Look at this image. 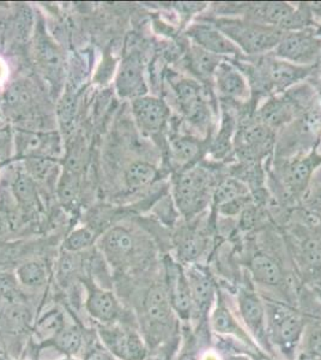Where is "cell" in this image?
<instances>
[{"mask_svg":"<svg viewBox=\"0 0 321 360\" xmlns=\"http://www.w3.org/2000/svg\"><path fill=\"white\" fill-rule=\"evenodd\" d=\"M103 342L110 351L124 360H142L145 348L138 334L119 327H105L101 329Z\"/></svg>","mask_w":321,"mask_h":360,"instance_id":"obj_12","label":"cell"},{"mask_svg":"<svg viewBox=\"0 0 321 360\" xmlns=\"http://www.w3.org/2000/svg\"><path fill=\"white\" fill-rule=\"evenodd\" d=\"M18 287H17V278L13 274L1 271L0 273V299L13 300L16 298Z\"/></svg>","mask_w":321,"mask_h":360,"instance_id":"obj_44","label":"cell"},{"mask_svg":"<svg viewBox=\"0 0 321 360\" xmlns=\"http://www.w3.org/2000/svg\"><path fill=\"white\" fill-rule=\"evenodd\" d=\"M167 290L171 298V307L183 319H188L193 307L191 285L178 266H173L168 270Z\"/></svg>","mask_w":321,"mask_h":360,"instance_id":"obj_17","label":"cell"},{"mask_svg":"<svg viewBox=\"0 0 321 360\" xmlns=\"http://www.w3.org/2000/svg\"><path fill=\"white\" fill-rule=\"evenodd\" d=\"M276 146L275 130L261 123L247 124L237 130L234 139L236 155L251 164L263 160Z\"/></svg>","mask_w":321,"mask_h":360,"instance_id":"obj_4","label":"cell"},{"mask_svg":"<svg viewBox=\"0 0 321 360\" xmlns=\"http://www.w3.org/2000/svg\"><path fill=\"white\" fill-rule=\"evenodd\" d=\"M188 59L190 70L203 81L214 77L216 69L222 63L221 57L200 49L199 46L195 44L188 49Z\"/></svg>","mask_w":321,"mask_h":360,"instance_id":"obj_24","label":"cell"},{"mask_svg":"<svg viewBox=\"0 0 321 360\" xmlns=\"http://www.w3.org/2000/svg\"><path fill=\"white\" fill-rule=\"evenodd\" d=\"M249 268L256 281L263 285L280 286L284 280V274L280 263L268 255H254L249 263Z\"/></svg>","mask_w":321,"mask_h":360,"instance_id":"obj_21","label":"cell"},{"mask_svg":"<svg viewBox=\"0 0 321 360\" xmlns=\"http://www.w3.org/2000/svg\"><path fill=\"white\" fill-rule=\"evenodd\" d=\"M37 328L44 336L57 335L58 333L64 329L63 315L59 311L49 312L48 315L41 319Z\"/></svg>","mask_w":321,"mask_h":360,"instance_id":"obj_42","label":"cell"},{"mask_svg":"<svg viewBox=\"0 0 321 360\" xmlns=\"http://www.w3.org/2000/svg\"><path fill=\"white\" fill-rule=\"evenodd\" d=\"M37 60L48 82L54 86H60L64 77V60L60 51L48 37H41L37 40Z\"/></svg>","mask_w":321,"mask_h":360,"instance_id":"obj_15","label":"cell"},{"mask_svg":"<svg viewBox=\"0 0 321 360\" xmlns=\"http://www.w3.org/2000/svg\"><path fill=\"white\" fill-rule=\"evenodd\" d=\"M297 112V103L293 98H273L256 111V123L276 130L277 127L290 123Z\"/></svg>","mask_w":321,"mask_h":360,"instance_id":"obj_16","label":"cell"},{"mask_svg":"<svg viewBox=\"0 0 321 360\" xmlns=\"http://www.w3.org/2000/svg\"><path fill=\"white\" fill-rule=\"evenodd\" d=\"M301 259L310 274H321V243L317 239L308 238L302 243Z\"/></svg>","mask_w":321,"mask_h":360,"instance_id":"obj_32","label":"cell"},{"mask_svg":"<svg viewBox=\"0 0 321 360\" xmlns=\"http://www.w3.org/2000/svg\"><path fill=\"white\" fill-rule=\"evenodd\" d=\"M93 242H94V233L89 229L83 227V229H76L66 238L64 248L67 252L76 254L78 251L86 249Z\"/></svg>","mask_w":321,"mask_h":360,"instance_id":"obj_40","label":"cell"},{"mask_svg":"<svg viewBox=\"0 0 321 360\" xmlns=\"http://www.w3.org/2000/svg\"><path fill=\"white\" fill-rule=\"evenodd\" d=\"M171 309L167 288L161 285L151 287L144 299V310L149 319L157 323H167L171 319Z\"/></svg>","mask_w":321,"mask_h":360,"instance_id":"obj_19","label":"cell"},{"mask_svg":"<svg viewBox=\"0 0 321 360\" xmlns=\"http://www.w3.org/2000/svg\"><path fill=\"white\" fill-rule=\"evenodd\" d=\"M303 205L313 213L321 214V168L313 174L308 188L302 196Z\"/></svg>","mask_w":321,"mask_h":360,"instance_id":"obj_39","label":"cell"},{"mask_svg":"<svg viewBox=\"0 0 321 360\" xmlns=\"http://www.w3.org/2000/svg\"><path fill=\"white\" fill-rule=\"evenodd\" d=\"M11 147V134L8 129H0V159H4L8 155Z\"/></svg>","mask_w":321,"mask_h":360,"instance_id":"obj_46","label":"cell"},{"mask_svg":"<svg viewBox=\"0 0 321 360\" xmlns=\"http://www.w3.org/2000/svg\"><path fill=\"white\" fill-rule=\"evenodd\" d=\"M54 167H55L54 159L37 158V156L25 159V169L34 180L47 179Z\"/></svg>","mask_w":321,"mask_h":360,"instance_id":"obj_37","label":"cell"},{"mask_svg":"<svg viewBox=\"0 0 321 360\" xmlns=\"http://www.w3.org/2000/svg\"><path fill=\"white\" fill-rule=\"evenodd\" d=\"M81 190V171L65 167L58 184V197L63 205L71 207L77 200Z\"/></svg>","mask_w":321,"mask_h":360,"instance_id":"obj_27","label":"cell"},{"mask_svg":"<svg viewBox=\"0 0 321 360\" xmlns=\"http://www.w3.org/2000/svg\"><path fill=\"white\" fill-rule=\"evenodd\" d=\"M234 130H235V120L232 118V115L228 113V115H224L220 132H218L215 141L212 142L211 148H210L212 155L215 159H223L224 156L229 154Z\"/></svg>","mask_w":321,"mask_h":360,"instance_id":"obj_31","label":"cell"},{"mask_svg":"<svg viewBox=\"0 0 321 360\" xmlns=\"http://www.w3.org/2000/svg\"><path fill=\"white\" fill-rule=\"evenodd\" d=\"M17 152L22 158H49L53 159L60 153V139L54 132H17Z\"/></svg>","mask_w":321,"mask_h":360,"instance_id":"obj_10","label":"cell"},{"mask_svg":"<svg viewBox=\"0 0 321 360\" xmlns=\"http://www.w3.org/2000/svg\"><path fill=\"white\" fill-rule=\"evenodd\" d=\"M86 309L90 315L101 322H112L119 315V304L112 292L94 288L89 293Z\"/></svg>","mask_w":321,"mask_h":360,"instance_id":"obj_22","label":"cell"},{"mask_svg":"<svg viewBox=\"0 0 321 360\" xmlns=\"http://www.w3.org/2000/svg\"><path fill=\"white\" fill-rule=\"evenodd\" d=\"M115 86L122 98L133 100L147 95V84L143 75L142 58L138 53H131L122 60L115 78Z\"/></svg>","mask_w":321,"mask_h":360,"instance_id":"obj_9","label":"cell"},{"mask_svg":"<svg viewBox=\"0 0 321 360\" xmlns=\"http://www.w3.org/2000/svg\"><path fill=\"white\" fill-rule=\"evenodd\" d=\"M3 229H4V221H3V217H0V233H1Z\"/></svg>","mask_w":321,"mask_h":360,"instance_id":"obj_50","label":"cell"},{"mask_svg":"<svg viewBox=\"0 0 321 360\" xmlns=\"http://www.w3.org/2000/svg\"><path fill=\"white\" fill-rule=\"evenodd\" d=\"M179 360H198L195 353L193 352H185L183 356H180Z\"/></svg>","mask_w":321,"mask_h":360,"instance_id":"obj_47","label":"cell"},{"mask_svg":"<svg viewBox=\"0 0 321 360\" xmlns=\"http://www.w3.org/2000/svg\"><path fill=\"white\" fill-rule=\"evenodd\" d=\"M248 195H251V193H249L247 185L244 184V181H241L237 178H229V179L223 180L214 190V195H212L214 207L217 209L221 205L237 200L240 197L248 196Z\"/></svg>","mask_w":321,"mask_h":360,"instance_id":"obj_28","label":"cell"},{"mask_svg":"<svg viewBox=\"0 0 321 360\" xmlns=\"http://www.w3.org/2000/svg\"><path fill=\"white\" fill-rule=\"evenodd\" d=\"M13 196L23 207H35L37 203V190L35 180L28 173H20L13 184Z\"/></svg>","mask_w":321,"mask_h":360,"instance_id":"obj_30","label":"cell"},{"mask_svg":"<svg viewBox=\"0 0 321 360\" xmlns=\"http://www.w3.org/2000/svg\"><path fill=\"white\" fill-rule=\"evenodd\" d=\"M5 354H6V351H5L4 341H3L1 336H0V359L5 358Z\"/></svg>","mask_w":321,"mask_h":360,"instance_id":"obj_48","label":"cell"},{"mask_svg":"<svg viewBox=\"0 0 321 360\" xmlns=\"http://www.w3.org/2000/svg\"><path fill=\"white\" fill-rule=\"evenodd\" d=\"M1 316L4 317L8 328H11L13 330H18V332L28 327L32 321L30 311L22 304L10 305L6 310L1 311Z\"/></svg>","mask_w":321,"mask_h":360,"instance_id":"obj_35","label":"cell"},{"mask_svg":"<svg viewBox=\"0 0 321 360\" xmlns=\"http://www.w3.org/2000/svg\"><path fill=\"white\" fill-rule=\"evenodd\" d=\"M216 88L225 101L244 103L249 96V86L244 74L236 66L222 62L216 69Z\"/></svg>","mask_w":321,"mask_h":360,"instance_id":"obj_11","label":"cell"},{"mask_svg":"<svg viewBox=\"0 0 321 360\" xmlns=\"http://www.w3.org/2000/svg\"><path fill=\"white\" fill-rule=\"evenodd\" d=\"M188 35L191 37L195 45L218 57L241 54L240 49L212 23L193 25L188 29Z\"/></svg>","mask_w":321,"mask_h":360,"instance_id":"obj_13","label":"cell"},{"mask_svg":"<svg viewBox=\"0 0 321 360\" xmlns=\"http://www.w3.org/2000/svg\"><path fill=\"white\" fill-rule=\"evenodd\" d=\"M239 307L249 329L256 335H264L265 309L261 299L251 292H242L239 297Z\"/></svg>","mask_w":321,"mask_h":360,"instance_id":"obj_23","label":"cell"},{"mask_svg":"<svg viewBox=\"0 0 321 360\" xmlns=\"http://www.w3.org/2000/svg\"><path fill=\"white\" fill-rule=\"evenodd\" d=\"M134 249L132 234L126 229L115 227L102 239V250L114 264H120Z\"/></svg>","mask_w":321,"mask_h":360,"instance_id":"obj_18","label":"cell"},{"mask_svg":"<svg viewBox=\"0 0 321 360\" xmlns=\"http://www.w3.org/2000/svg\"><path fill=\"white\" fill-rule=\"evenodd\" d=\"M310 71L312 66L295 65L282 59H271L261 66L259 77L265 88L268 86L270 89L282 91L300 82Z\"/></svg>","mask_w":321,"mask_h":360,"instance_id":"obj_7","label":"cell"},{"mask_svg":"<svg viewBox=\"0 0 321 360\" xmlns=\"http://www.w3.org/2000/svg\"><path fill=\"white\" fill-rule=\"evenodd\" d=\"M77 111V98L74 91H66L58 105V119L64 131H71Z\"/></svg>","mask_w":321,"mask_h":360,"instance_id":"obj_33","label":"cell"},{"mask_svg":"<svg viewBox=\"0 0 321 360\" xmlns=\"http://www.w3.org/2000/svg\"><path fill=\"white\" fill-rule=\"evenodd\" d=\"M191 291L192 298H193V304L199 309L200 312L205 314L209 307H210V302H211L212 283L209 278L202 273H192L191 275Z\"/></svg>","mask_w":321,"mask_h":360,"instance_id":"obj_29","label":"cell"},{"mask_svg":"<svg viewBox=\"0 0 321 360\" xmlns=\"http://www.w3.org/2000/svg\"><path fill=\"white\" fill-rule=\"evenodd\" d=\"M203 248V237L199 233L188 232L180 240V257L183 258L185 261H192V259H195L202 254Z\"/></svg>","mask_w":321,"mask_h":360,"instance_id":"obj_38","label":"cell"},{"mask_svg":"<svg viewBox=\"0 0 321 360\" xmlns=\"http://www.w3.org/2000/svg\"><path fill=\"white\" fill-rule=\"evenodd\" d=\"M321 165L320 156L312 155L295 158L283 165L281 180L283 188L291 196H303L313 178L315 169Z\"/></svg>","mask_w":321,"mask_h":360,"instance_id":"obj_6","label":"cell"},{"mask_svg":"<svg viewBox=\"0 0 321 360\" xmlns=\"http://www.w3.org/2000/svg\"><path fill=\"white\" fill-rule=\"evenodd\" d=\"M34 27L33 13L30 11L28 6H23L20 8V13L17 15L16 35L20 40H28L29 35L32 33Z\"/></svg>","mask_w":321,"mask_h":360,"instance_id":"obj_43","label":"cell"},{"mask_svg":"<svg viewBox=\"0 0 321 360\" xmlns=\"http://www.w3.org/2000/svg\"><path fill=\"white\" fill-rule=\"evenodd\" d=\"M175 95L183 115L198 127L208 125V103L199 83L192 79H180L174 86Z\"/></svg>","mask_w":321,"mask_h":360,"instance_id":"obj_5","label":"cell"},{"mask_svg":"<svg viewBox=\"0 0 321 360\" xmlns=\"http://www.w3.org/2000/svg\"><path fill=\"white\" fill-rule=\"evenodd\" d=\"M159 171L154 165L147 161H134L127 167L125 172V181L127 188L131 190H138L150 185L157 178Z\"/></svg>","mask_w":321,"mask_h":360,"instance_id":"obj_26","label":"cell"},{"mask_svg":"<svg viewBox=\"0 0 321 360\" xmlns=\"http://www.w3.org/2000/svg\"><path fill=\"white\" fill-rule=\"evenodd\" d=\"M268 312L277 340L285 346L295 344L303 328L301 317L291 309L281 305L271 307Z\"/></svg>","mask_w":321,"mask_h":360,"instance_id":"obj_14","label":"cell"},{"mask_svg":"<svg viewBox=\"0 0 321 360\" xmlns=\"http://www.w3.org/2000/svg\"><path fill=\"white\" fill-rule=\"evenodd\" d=\"M212 25L220 29L240 49L241 53L248 56H258L275 51L284 34L280 29L246 18L222 17L212 22Z\"/></svg>","mask_w":321,"mask_h":360,"instance_id":"obj_1","label":"cell"},{"mask_svg":"<svg viewBox=\"0 0 321 360\" xmlns=\"http://www.w3.org/2000/svg\"><path fill=\"white\" fill-rule=\"evenodd\" d=\"M212 327L215 329L216 332L222 333H237L240 332V329L235 323V321L230 315V312L228 311L227 309L221 305V307L216 309L214 315H212Z\"/></svg>","mask_w":321,"mask_h":360,"instance_id":"obj_41","label":"cell"},{"mask_svg":"<svg viewBox=\"0 0 321 360\" xmlns=\"http://www.w3.org/2000/svg\"><path fill=\"white\" fill-rule=\"evenodd\" d=\"M78 269V259L76 254L66 252L59 262V278L63 283L69 281Z\"/></svg>","mask_w":321,"mask_h":360,"instance_id":"obj_45","label":"cell"},{"mask_svg":"<svg viewBox=\"0 0 321 360\" xmlns=\"http://www.w3.org/2000/svg\"><path fill=\"white\" fill-rule=\"evenodd\" d=\"M55 346L69 356L76 354L81 346V333L77 328H64L55 335Z\"/></svg>","mask_w":321,"mask_h":360,"instance_id":"obj_36","label":"cell"},{"mask_svg":"<svg viewBox=\"0 0 321 360\" xmlns=\"http://www.w3.org/2000/svg\"><path fill=\"white\" fill-rule=\"evenodd\" d=\"M132 113L143 131L157 134L167 123L169 107L162 98L143 95L132 100Z\"/></svg>","mask_w":321,"mask_h":360,"instance_id":"obj_8","label":"cell"},{"mask_svg":"<svg viewBox=\"0 0 321 360\" xmlns=\"http://www.w3.org/2000/svg\"><path fill=\"white\" fill-rule=\"evenodd\" d=\"M202 142L199 139H193L190 136H179L171 139L169 146L171 159L181 171L192 167L197 159L202 154Z\"/></svg>","mask_w":321,"mask_h":360,"instance_id":"obj_20","label":"cell"},{"mask_svg":"<svg viewBox=\"0 0 321 360\" xmlns=\"http://www.w3.org/2000/svg\"><path fill=\"white\" fill-rule=\"evenodd\" d=\"M17 278L27 287H39L45 283L46 269L39 262H28L17 270Z\"/></svg>","mask_w":321,"mask_h":360,"instance_id":"obj_34","label":"cell"},{"mask_svg":"<svg viewBox=\"0 0 321 360\" xmlns=\"http://www.w3.org/2000/svg\"><path fill=\"white\" fill-rule=\"evenodd\" d=\"M70 360V359H69Z\"/></svg>","mask_w":321,"mask_h":360,"instance_id":"obj_51","label":"cell"},{"mask_svg":"<svg viewBox=\"0 0 321 360\" xmlns=\"http://www.w3.org/2000/svg\"><path fill=\"white\" fill-rule=\"evenodd\" d=\"M275 54L295 65L312 66L320 57L321 40L308 29L284 32Z\"/></svg>","mask_w":321,"mask_h":360,"instance_id":"obj_3","label":"cell"},{"mask_svg":"<svg viewBox=\"0 0 321 360\" xmlns=\"http://www.w3.org/2000/svg\"><path fill=\"white\" fill-rule=\"evenodd\" d=\"M4 101L6 108L13 115H27L33 106V94L28 84L15 82L6 90Z\"/></svg>","mask_w":321,"mask_h":360,"instance_id":"obj_25","label":"cell"},{"mask_svg":"<svg viewBox=\"0 0 321 360\" xmlns=\"http://www.w3.org/2000/svg\"><path fill=\"white\" fill-rule=\"evenodd\" d=\"M210 186L211 178L205 168L188 167L180 171L174 180L175 205L186 217H193L208 205Z\"/></svg>","mask_w":321,"mask_h":360,"instance_id":"obj_2","label":"cell"},{"mask_svg":"<svg viewBox=\"0 0 321 360\" xmlns=\"http://www.w3.org/2000/svg\"><path fill=\"white\" fill-rule=\"evenodd\" d=\"M228 360H249L247 358H242V356H232V358H229Z\"/></svg>","mask_w":321,"mask_h":360,"instance_id":"obj_49","label":"cell"}]
</instances>
